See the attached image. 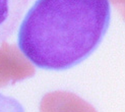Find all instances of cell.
<instances>
[{
	"mask_svg": "<svg viewBox=\"0 0 125 112\" xmlns=\"http://www.w3.org/2000/svg\"><path fill=\"white\" fill-rule=\"evenodd\" d=\"M110 22V0H35L16 30L17 47L41 69L66 70L97 50Z\"/></svg>",
	"mask_w": 125,
	"mask_h": 112,
	"instance_id": "cell-1",
	"label": "cell"
},
{
	"mask_svg": "<svg viewBox=\"0 0 125 112\" xmlns=\"http://www.w3.org/2000/svg\"><path fill=\"white\" fill-rule=\"evenodd\" d=\"M33 0H0V43L17 30Z\"/></svg>",
	"mask_w": 125,
	"mask_h": 112,
	"instance_id": "cell-2",
	"label": "cell"
},
{
	"mask_svg": "<svg viewBox=\"0 0 125 112\" xmlns=\"http://www.w3.org/2000/svg\"><path fill=\"white\" fill-rule=\"evenodd\" d=\"M41 112H96L82 99L65 92H55L44 97Z\"/></svg>",
	"mask_w": 125,
	"mask_h": 112,
	"instance_id": "cell-3",
	"label": "cell"
},
{
	"mask_svg": "<svg viewBox=\"0 0 125 112\" xmlns=\"http://www.w3.org/2000/svg\"><path fill=\"white\" fill-rule=\"evenodd\" d=\"M33 74V66L23 58L16 54H0V87L32 77Z\"/></svg>",
	"mask_w": 125,
	"mask_h": 112,
	"instance_id": "cell-4",
	"label": "cell"
},
{
	"mask_svg": "<svg viewBox=\"0 0 125 112\" xmlns=\"http://www.w3.org/2000/svg\"><path fill=\"white\" fill-rule=\"evenodd\" d=\"M0 112H24V109L16 99L0 93Z\"/></svg>",
	"mask_w": 125,
	"mask_h": 112,
	"instance_id": "cell-5",
	"label": "cell"
}]
</instances>
